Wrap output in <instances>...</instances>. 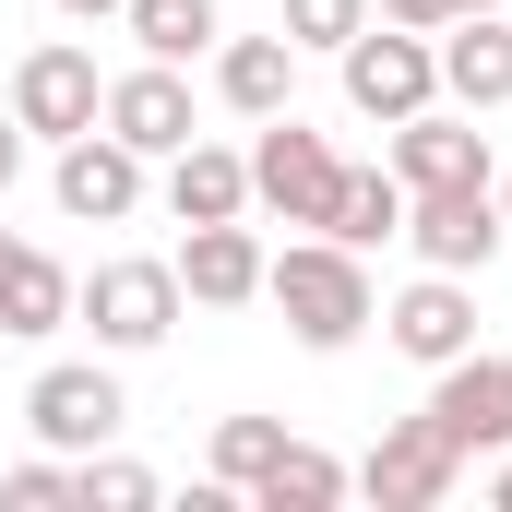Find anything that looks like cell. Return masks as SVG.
Segmentation results:
<instances>
[{"mask_svg": "<svg viewBox=\"0 0 512 512\" xmlns=\"http://www.w3.org/2000/svg\"><path fill=\"white\" fill-rule=\"evenodd\" d=\"M24 179V120H0V191Z\"/></svg>", "mask_w": 512, "mask_h": 512, "instance_id": "4316f807", "label": "cell"}, {"mask_svg": "<svg viewBox=\"0 0 512 512\" xmlns=\"http://www.w3.org/2000/svg\"><path fill=\"white\" fill-rule=\"evenodd\" d=\"M346 489H358V465H334L322 441H286V453L262 465V489H251V501H262V512H334Z\"/></svg>", "mask_w": 512, "mask_h": 512, "instance_id": "ffe728a7", "label": "cell"}, {"mask_svg": "<svg viewBox=\"0 0 512 512\" xmlns=\"http://www.w3.org/2000/svg\"><path fill=\"white\" fill-rule=\"evenodd\" d=\"M72 322H96L108 358H143L179 334V262H96L72 274Z\"/></svg>", "mask_w": 512, "mask_h": 512, "instance_id": "7a4b0ae2", "label": "cell"}, {"mask_svg": "<svg viewBox=\"0 0 512 512\" xmlns=\"http://www.w3.org/2000/svg\"><path fill=\"white\" fill-rule=\"evenodd\" d=\"M167 215L179 227H215V215H251V155H227V143H179L167 155Z\"/></svg>", "mask_w": 512, "mask_h": 512, "instance_id": "e0dca14e", "label": "cell"}, {"mask_svg": "<svg viewBox=\"0 0 512 512\" xmlns=\"http://www.w3.org/2000/svg\"><path fill=\"white\" fill-rule=\"evenodd\" d=\"M60 322H72V274L36 251V239H12V262H0V334L36 346V334H60Z\"/></svg>", "mask_w": 512, "mask_h": 512, "instance_id": "ac0fdd59", "label": "cell"}, {"mask_svg": "<svg viewBox=\"0 0 512 512\" xmlns=\"http://www.w3.org/2000/svg\"><path fill=\"white\" fill-rule=\"evenodd\" d=\"M441 96L453 108H512V12H453L441 24Z\"/></svg>", "mask_w": 512, "mask_h": 512, "instance_id": "9a60e30c", "label": "cell"}, {"mask_svg": "<svg viewBox=\"0 0 512 512\" xmlns=\"http://www.w3.org/2000/svg\"><path fill=\"white\" fill-rule=\"evenodd\" d=\"M0 501H24V512H48V501H72V465L60 453H24L12 477H0Z\"/></svg>", "mask_w": 512, "mask_h": 512, "instance_id": "d4e9b609", "label": "cell"}, {"mask_svg": "<svg viewBox=\"0 0 512 512\" xmlns=\"http://www.w3.org/2000/svg\"><path fill=\"white\" fill-rule=\"evenodd\" d=\"M358 24H370V0H286V36L298 48H346Z\"/></svg>", "mask_w": 512, "mask_h": 512, "instance_id": "cb8c5ba5", "label": "cell"}, {"mask_svg": "<svg viewBox=\"0 0 512 512\" xmlns=\"http://www.w3.org/2000/svg\"><path fill=\"white\" fill-rule=\"evenodd\" d=\"M334 60H346V108L382 120V131L417 120V108L441 96V36H417V24H358Z\"/></svg>", "mask_w": 512, "mask_h": 512, "instance_id": "3957f363", "label": "cell"}, {"mask_svg": "<svg viewBox=\"0 0 512 512\" xmlns=\"http://www.w3.org/2000/svg\"><path fill=\"white\" fill-rule=\"evenodd\" d=\"M48 191H60V215H72V227H120L131 203H143V155H131L120 131L96 120V131H72V143H60Z\"/></svg>", "mask_w": 512, "mask_h": 512, "instance_id": "9c48e42d", "label": "cell"}, {"mask_svg": "<svg viewBox=\"0 0 512 512\" xmlns=\"http://www.w3.org/2000/svg\"><path fill=\"white\" fill-rule=\"evenodd\" d=\"M12 120H24V143H72V131H96V120H108L96 48H72V36L24 48V60H12Z\"/></svg>", "mask_w": 512, "mask_h": 512, "instance_id": "8992f818", "label": "cell"}, {"mask_svg": "<svg viewBox=\"0 0 512 512\" xmlns=\"http://www.w3.org/2000/svg\"><path fill=\"white\" fill-rule=\"evenodd\" d=\"M358 489H370L382 512H441L453 489H465V441H453V429L417 405V417H393L382 441L358 453Z\"/></svg>", "mask_w": 512, "mask_h": 512, "instance_id": "277c9868", "label": "cell"}, {"mask_svg": "<svg viewBox=\"0 0 512 512\" xmlns=\"http://www.w3.org/2000/svg\"><path fill=\"white\" fill-rule=\"evenodd\" d=\"M262 239H251V215H215V227H191L179 239V298H203V310H239V298H262Z\"/></svg>", "mask_w": 512, "mask_h": 512, "instance_id": "5bb4252c", "label": "cell"}, {"mask_svg": "<svg viewBox=\"0 0 512 512\" xmlns=\"http://www.w3.org/2000/svg\"><path fill=\"white\" fill-rule=\"evenodd\" d=\"M405 239H417L429 274H489L501 239H512V215H501L489 179H465V191H405Z\"/></svg>", "mask_w": 512, "mask_h": 512, "instance_id": "52a82bcc", "label": "cell"}, {"mask_svg": "<svg viewBox=\"0 0 512 512\" xmlns=\"http://www.w3.org/2000/svg\"><path fill=\"white\" fill-rule=\"evenodd\" d=\"M120 24H131V48H143V60H203V48L227 36V12H215V0H120Z\"/></svg>", "mask_w": 512, "mask_h": 512, "instance_id": "44dd1931", "label": "cell"}, {"mask_svg": "<svg viewBox=\"0 0 512 512\" xmlns=\"http://www.w3.org/2000/svg\"><path fill=\"white\" fill-rule=\"evenodd\" d=\"M489 191H501V215H512V167H501V179H489Z\"/></svg>", "mask_w": 512, "mask_h": 512, "instance_id": "4dcf8cb0", "label": "cell"}, {"mask_svg": "<svg viewBox=\"0 0 512 512\" xmlns=\"http://www.w3.org/2000/svg\"><path fill=\"white\" fill-rule=\"evenodd\" d=\"M72 501H84V512H155V477H143L131 453H108V441H96V453L72 465Z\"/></svg>", "mask_w": 512, "mask_h": 512, "instance_id": "603a6c76", "label": "cell"}, {"mask_svg": "<svg viewBox=\"0 0 512 512\" xmlns=\"http://www.w3.org/2000/svg\"><path fill=\"white\" fill-rule=\"evenodd\" d=\"M393 179H405V191H465V179H501V167H489V131H477V108H465V120H453V108L393 120Z\"/></svg>", "mask_w": 512, "mask_h": 512, "instance_id": "8fae6325", "label": "cell"}, {"mask_svg": "<svg viewBox=\"0 0 512 512\" xmlns=\"http://www.w3.org/2000/svg\"><path fill=\"white\" fill-rule=\"evenodd\" d=\"M322 239H346V251H382V239H405V179H393V167H346V179H334Z\"/></svg>", "mask_w": 512, "mask_h": 512, "instance_id": "d6986e66", "label": "cell"}, {"mask_svg": "<svg viewBox=\"0 0 512 512\" xmlns=\"http://www.w3.org/2000/svg\"><path fill=\"white\" fill-rule=\"evenodd\" d=\"M286 441H298L286 417H227V429H215V489H239V501H251V489H262V465H274Z\"/></svg>", "mask_w": 512, "mask_h": 512, "instance_id": "7402d4cb", "label": "cell"}, {"mask_svg": "<svg viewBox=\"0 0 512 512\" xmlns=\"http://www.w3.org/2000/svg\"><path fill=\"white\" fill-rule=\"evenodd\" d=\"M60 12H72V24H108V12H120V0H60Z\"/></svg>", "mask_w": 512, "mask_h": 512, "instance_id": "f1b7e54d", "label": "cell"}, {"mask_svg": "<svg viewBox=\"0 0 512 512\" xmlns=\"http://www.w3.org/2000/svg\"><path fill=\"white\" fill-rule=\"evenodd\" d=\"M382 24H417V36H441V0H382Z\"/></svg>", "mask_w": 512, "mask_h": 512, "instance_id": "484cf974", "label": "cell"}, {"mask_svg": "<svg viewBox=\"0 0 512 512\" xmlns=\"http://www.w3.org/2000/svg\"><path fill=\"white\" fill-rule=\"evenodd\" d=\"M429 417L465 441V465H477V453H512V358H489V346L441 358V370H429Z\"/></svg>", "mask_w": 512, "mask_h": 512, "instance_id": "ba28073f", "label": "cell"}, {"mask_svg": "<svg viewBox=\"0 0 512 512\" xmlns=\"http://www.w3.org/2000/svg\"><path fill=\"white\" fill-rule=\"evenodd\" d=\"M120 417L131 405H120V382H108L96 358H60V370H36V393H24V429H36L48 453H96Z\"/></svg>", "mask_w": 512, "mask_h": 512, "instance_id": "30bf717a", "label": "cell"}, {"mask_svg": "<svg viewBox=\"0 0 512 512\" xmlns=\"http://www.w3.org/2000/svg\"><path fill=\"white\" fill-rule=\"evenodd\" d=\"M108 131H120L143 167H167L179 143H191V84H179V60H143L108 84Z\"/></svg>", "mask_w": 512, "mask_h": 512, "instance_id": "7c38bea8", "label": "cell"}, {"mask_svg": "<svg viewBox=\"0 0 512 512\" xmlns=\"http://www.w3.org/2000/svg\"><path fill=\"white\" fill-rule=\"evenodd\" d=\"M453 12H512V0H441V24H453Z\"/></svg>", "mask_w": 512, "mask_h": 512, "instance_id": "f546056e", "label": "cell"}, {"mask_svg": "<svg viewBox=\"0 0 512 512\" xmlns=\"http://www.w3.org/2000/svg\"><path fill=\"white\" fill-rule=\"evenodd\" d=\"M334 179H346V155L298 120V108H274V120H262V143H251V203H262V215L322 227V215H334Z\"/></svg>", "mask_w": 512, "mask_h": 512, "instance_id": "5b68a950", "label": "cell"}, {"mask_svg": "<svg viewBox=\"0 0 512 512\" xmlns=\"http://www.w3.org/2000/svg\"><path fill=\"white\" fill-rule=\"evenodd\" d=\"M489 501H501V512H512V453H489Z\"/></svg>", "mask_w": 512, "mask_h": 512, "instance_id": "83f0119b", "label": "cell"}, {"mask_svg": "<svg viewBox=\"0 0 512 512\" xmlns=\"http://www.w3.org/2000/svg\"><path fill=\"white\" fill-rule=\"evenodd\" d=\"M382 334H393V358H417V370L465 358V346H477V298H465V274H417V286L382 310Z\"/></svg>", "mask_w": 512, "mask_h": 512, "instance_id": "4fadbf2b", "label": "cell"}, {"mask_svg": "<svg viewBox=\"0 0 512 512\" xmlns=\"http://www.w3.org/2000/svg\"><path fill=\"white\" fill-rule=\"evenodd\" d=\"M262 298L286 310V334H298L310 358H334V346H358V334L382 322V298H370V262L346 251V239H286V251L262 262Z\"/></svg>", "mask_w": 512, "mask_h": 512, "instance_id": "6da1fadb", "label": "cell"}, {"mask_svg": "<svg viewBox=\"0 0 512 512\" xmlns=\"http://www.w3.org/2000/svg\"><path fill=\"white\" fill-rule=\"evenodd\" d=\"M0 262H12V239H0Z\"/></svg>", "mask_w": 512, "mask_h": 512, "instance_id": "1f68e13d", "label": "cell"}, {"mask_svg": "<svg viewBox=\"0 0 512 512\" xmlns=\"http://www.w3.org/2000/svg\"><path fill=\"white\" fill-rule=\"evenodd\" d=\"M215 96H227L239 120L298 108V36H286V24H274V36H215Z\"/></svg>", "mask_w": 512, "mask_h": 512, "instance_id": "2e32d148", "label": "cell"}]
</instances>
